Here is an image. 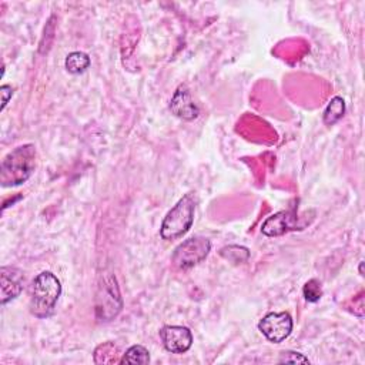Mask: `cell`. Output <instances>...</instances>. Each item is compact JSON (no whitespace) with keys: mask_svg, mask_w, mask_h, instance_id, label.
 <instances>
[{"mask_svg":"<svg viewBox=\"0 0 365 365\" xmlns=\"http://www.w3.org/2000/svg\"><path fill=\"white\" fill-rule=\"evenodd\" d=\"M150 362V352L143 345H133L130 346L123 358H120V364H138L144 365Z\"/></svg>","mask_w":365,"mask_h":365,"instance_id":"cell-13","label":"cell"},{"mask_svg":"<svg viewBox=\"0 0 365 365\" xmlns=\"http://www.w3.org/2000/svg\"><path fill=\"white\" fill-rule=\"evenodd\" d=\"M220 255L234 264H244L250 258V251L241 245H228L220 250Z\"/></svg>","mask_w":365,"mask_h":365,"instance_id":"cell-15","label":"cell"},{"mask_svg":"<svg viewBox=\"0 0 365 365\" xmlns=\"http://www.w3.org/2000/svg\"><path fill=\"white\" fill-rule=\"evenodd\" d=\"M66 70L71 74L83 73L90 66V57L83 51H73L66 57Z\"/></svg>","mask_w":365,"mask_h":365,"instance_id":"cell-14","label":"cell"},{"mask_svg":"<svg viewBox=\"0 0 365 365\" xmlns=\"http://www.w3.org/2000/svg\"><path fill=\"white\" fill-rule=\"evenodd\" d=\"M160 338L171 354H184L192 345V334L187 327L165 325L160 329Z\"/></svg>","mask_w":365,"mask_h":365,"instance_id":"cell-7","label":"cell"},{"mask_svg":"<svg viewBox=\"0 0 365 365\" xmlns=\"http://www.w3.org/2000/svg\"><path fill=\"white\" fill-rule=\"evenodd\" d=\"M0 94H1V107H0V110H4L6 104L9 103V100H10L11 96H13V88H11L10 86L4 84V86L0 87Z\"/></svg>","mask_w":365,"mask_h":365,"instance_id":"cell-18","label":"cell"},{"mask_svg":"<svg viewBox=\"0 0 365 365\" xmlns=\"http://www.w3.org/2000/svg\"><path fill=\"white\" fill-rule=\"evenodd\" d=\"M292 230H302V225L298 224V215L294 210L279 211L268 217L261 225L262 234L268 237H278Z\"/></svg>","mask_w":365,"mask_h":365,"instance_id":"cell-8","label":"cell"},{"mask_svg":"<svg viewBox=\"0 0 365 365\" xmlns=\"http://www.w3.org/2000/svg\"><path fill=\"white\" fill-rule=\"evenodd\" d=\"M118 349L113 342L101 344L94 351V362L96 364H120V359H117Z\"/></svg>","mask_w":365,"mask_h":365,"instance_id":"cell-12","label":"cell"},{"mask_svg":"<svg viewBox=\"0 0 365 365\" xmlns=\"http://www.w3.org/2000/svg\"><path fill=\"white\" fill-rule=\"evenodd\" d=\"M170 110L173 111L174 115L185 121H191L197 118L200 114V108L191 98L185 84H180L174 91L173 98L170 101Z\"/></svg>","mask_w":365,"mask_h":365,"instance_id":"cell-10","label":"cell"},{"mask_svg":"<svg viewBox=\"0 0 365 365\" xmlns=\"http://www.w3.org/2000/svg\"><path fill=\"white\" fill-rule=\"evenodd\" d=\"M23 285L24 275L20 269L14 267L0 268V301L3 305L17 298L23 291Z\"/></svg>","mask_w":365,"mask_h":365,"instance_id":"cell-9","label":"cell"},{"mask_svg":"<svg viewBox=\"0 0 365 365\" xmlns=\"http://www.w3.org/2000/svg\"><path fill=\"white\" fill-rule=\"evenodd\" d=\"M36 167V147L23 144L10 151L0 165V182L3 187H16L26 182Z\"/></svg>","mask_w":365,"mask_h":365,"instance_id":"cell-1","label":"cell"},{"mask_svg":"<svg viewBox=\"0 0 365 365\" xmlns=\"http://www.w3.org/2000/svg\"><path fill=\"white\" fill-rule=\"evenodd\" d=\"M61 294L60 279L50 271L40 272L31 285L30 312L37 318H47L54 312Z\"/></svg>","mask_w":365,"mask_h":365,"instance_id":"cell-2","label":"cell"},{"mask_svg":"<svg viewBox=\"0 0 365 365\" xmlns=\"http://www.w3.org/2000/svg\"><path fill=\"white\" fill-rule=\"evenodd\" d=\"M344 113H345V101L342 97L336 96L328 103L324 111V123L327 125H334L336 121L342 118Z\"/></svg>","mask_w":365,"mask_h":365,"instance_id":"cell-11","label":"cell"},{"mask_svg":"<svg viewBox=\"0 0 365 365\" xmlns=\"http://www.w3.org/2000/svg\"><path fill=\"white\" fill-rule=\"evenodd\" d=\"M258 329L268 341L279 344L289 336L292 318L288 312H269L258 322Z\"/></svg>","mask_w":365,"mask_h":365,"instance_id":"cell-6","label":"cell"},{"mask_svg":"<svg viewBox=\"0 0 365 365\" xmlns=\"http://www.w3.org/2000/svg\"><path fill=\"white\" fill-rule=\"evenodd\" d=\"M278 362L279 364H309V359L299 352L284 351V352H281Z\"/></svg>","mask_w":365,"mask_h":365,"instance_id":"cell-17","label":"cell"},{"mask_svg":"<svg viewBox=\"0 0 365 365\" xmlns=\"http://www.w3.org/2000/svg\"><path fill=\"white\" fill-rule=\"evenodd\" d=\"M123 308L117 279L113 274H104L96 294V315L101 321L114 319Z\"/></svg>","mask_w":365,"mask_h":365,"instance_id":"cell-4","label":"cell"},{"mask_svg":"<svg viewBox=\"0 0 365 365\" xmlns=\"http://www.w3.org/2000/svg\"><path fill=\"white\" fill-rule=\"evenodd\" d=\"M211 250V242L205 237H192L182 241L171 257L173 264L180 269H188L202 262Z\"/></svg>","mask_w":365,"mask_h":365,"instance_id":"cell-5","label":"cell"},{"mask_svg":"<svg viewBox=\"0 0 365 365\" xmlns=\"http://www.w3.org/2000/svg\"><path fill=\"white\" fill-rule=\"evenodd\" d=\"M302 294H304V298H305L308 302H317V301H319V298L322 297V288H321L319 281L315 279V278L307 281L305 285H304V288H302Z\"/></svg>","mask_w":365,"mask_h":365,"instance_id":"cell-16","label":"cell"},{"mask_svg":"<svg viewBox=\"0 0 365 365\" xmlns=\"http://www.w3.org/2000/svg\"><path fill=\"white\" fill-rule=\"evenodd\" d=\"M195 194L188 192L167 212L161 222L160 234L164 240L181 238L192 225L195 211Z\"/></svg>","mask_w":365,"mask_h":365,"instance_id":"cell-3","label":"cell"}]
</instances>
